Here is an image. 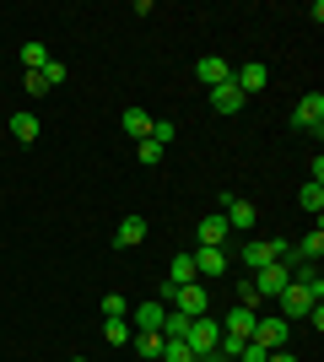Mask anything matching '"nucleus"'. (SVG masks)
<instances>
[{
  "label": "nucleus",
  "mask_w": 324,
  "mask_h": 362,
  "mask_svg": "<svg viewBox=\"0 0 324 362\" xmlns=\"http://www.w3.org/2000/svg\"><path fill=\"white\" fill-rule=\"evenodd\" d=\"M157 303H173V314H184V319H205V308H211V298H205L200 281H189V287H162V298Z\"/></svg>",
  "instance_id": "f257e3e1"
},
{
  "label": "nucleus",
  "mask_w": 324,
  "mask_h": 362,
  "mask_svg": "<svg viewBox=\"0 0 324 362\" xmlns=\"http://www.w3.org/2000/svg\"><path fill=\"white\" fill-rule=\"evenodd\" d=\"M248 103V98H244V92H238V87H232V81H222V87H211V108H216V114H238V108H244Z\"/></svg>",
  "instance_id": "ddd939ff"
},
{
  "label": "nucleus",
  "mask_w": 324,
  "mask_h": 362,
  "mask_svg": "<svg viewBox=\"0 0 324 362\" xmlns=\"http://www.w3.org/2000/svg\"><path fill=\"white\" fill-rule=\"evenodd\" d=\"M28 92H32V98H49V87H44V76H38V71H28Z\"/></svg>",
  "instance_id": "c85d7f7f"
},
{
  "label": "nucleus",
  "mask_w": 324,
  "mask_h": 362,
  "mask_svg": "<svg viewBox=\"0 0 324 362\" xmlns=\"http://www.w3.org/2000/svg\"><path fill=\"white\" fill-rule=\"evenodd\" d=\"M254 346H265V351H276V346H287V319H254V335H248Z\"/></svg>",
  "instance_id": "1a4fd4ad"
},
{
  "label": "nucleus",
  "mask_w": 324,
  "mask_h": 362,
  "mask_svg": "<svg viewBox=\"0 0 324 362\" xmlns=\"http://www.w3.org/2000/svg\"><path fill=\"white\" fill-rule=\"evenodd\" d=\"M265 362H297V357H292V351H287V346H276V351H270V357H265Z\"/></svg>",
  "instance_id": "c756f323"
},
{
  "label": "nucleus",
  "mask_w": 324,
  "mask_h": 362,
  "mask_svg": "<svg viewBox=\"0 0 324 362\" xmlns=\"http://www.w3.org/2000/svg\"><path fill=\"white\" fill-rule=\"evenodd\" d=\"M222 222H227L232 233H248V227L260 222V211H254L248 200H227V195H222Z\"/></svg>",
  "instance_id": "0eeeda50"
},
{
  "label": "nucleus",
  "mask_w": 324,
  "mask_h": 362,
  "mask_svg": "<svg viewBox=\"0 0 324 362\" xmlns=\"http://www.w3.org/2000/svg\"><path fill=\"white\" fill-rule=\"evenodd\" d=\"M200 362H227V357H222V351H205V357Z\"/></svg>",
  "instance_id": "7c9ffc66"
},
{
  "label": "nucleus",
  "mask_w": 324,
  "mask_h": 362,
  "mask_svg": "<svg viewBox=\"0 0 324 362\" xmlns=\"http://www.w3.org/2000/svg\"><path fill=\"white\" fill-rule=\"evenodd\" d=\"M136 151H140V163H146V168H157V163H162V146H157L152 136H146V141H136Z\"/></svg>",
  "instance_id": "393cba45"
},
{
  "label": "nucleus",
  "mask_w": 324,
  "mask_h": 362,
  "mask_svg": "<svg viewBox=\"0 0 324 362\" xmlns=\"http://www.w3.org/2000/svg\"><path fill=\"white\" fill-rule=\"evenodd\" d=\"M292 255H297V259H313V265H319V255H324V233H319V227H313V233H308V238H303V243H297Z\"/></svg>",
  "instance_id": "412c9836"
},
{
  "label": "nucleus",
  "mask_w": 324,
  "mask_h": 362,
  "mask_svg": "<svg viewBox=\"0 0 324 362\" xmlns=\"http://www.w3.org/2000/svg\"><path fill=\"white\" fill-rule=\"evenodd\" d=\"M162 362H195V351L184 341H162Z\"/></svg>",
  "instance_id": "b1692460"
},
{
  "label": "nucleus",
  "mask_w": 324,
  "mask_h": 362,
  "mask_svg": "<svg viewBox=\"0 0 324 362\" xmlns=\"http://www.w3.org/2000/svg\"><path fill=\"white\" fill-rule=\"evenodd\" d=\"M38 76H44V87L54 92V87H60V81H65V76H71V71H65L60 60H49V65H44V71H38Z\"/></svg>",
  "instance_id": "bb28decb"
},
{
  "label": "nucleus",
  "mask_w": 324,
  "mask_h": 362,
  "mask_svg": "<svg viewBox=\"0 0 324 362\" xmlns=\"http://www.w3.org/2000/svg\"><path fill=\"white\" fill-rule=\"evenodd\" d=\"M216 341H222V325H216V319H189V335H184V346L195 351V362H200L205 351H216Z\"/></svg>",
  "instance_id": "7ed1b4c3"
},
{
  "label": "nucleus",
  "mask_w": 324,
  "mask_h": 362,
  "mask_svg": "<svg viewBox=\"0 0 324 362\" xmlns=\"http://www.w3.org/2000/svg\"><path fill=\"white\" fill-rule=\"evenodd\" d=\"M276 259H281V265L297 259L292 243H281V238H248L244 243V265H248V271H265V265H276Z\"/></svg>",
  "instance_id": "f03ea898"
},
{
  "label": "nucleus",
  "mask_w": 324,
  "mask_h": 362,
  "mask_svg": "<svg viewBox=\"0 0 324 362\" xmlns=\"http://www.w3.org/2000/svg\"><path fill=\"white\" fill-rule=\"evenodd\" d=\"M114 243H119V249H136V243H146V216H124V222L114 227Z\"/></svg>",
  "instance_id": "9b49d317"
},
{
  "label": "nucleus",
  "mask_w": 324,
  "mask_h": 362,
  "mask_svg": "<svg viewBox=\"0 0 324 362\" xmlns=\"http://www.w3.org/2000/svg\"><path fill=\"white\" fill-rule=\"evenodd\" d=\"M124 136L146 141V136H152V114H146V108H124Z\"/></svg>",
  "instance_id": "f3484780"
},
{
  "label": "nucleus",
  "mask_w": 324,
  "mask_h": 362,
  "mask_svg": "<svg viewBox=\"0 0 324 362\" xmlns=\"http://www.w3.org/2000/svg\"><path fill=\"white\" fill-rule=\"evenodd\" d=\"M292 124H297V130H313V136H319V130H324V92H308V98L292 108Z\"/></svg>",
  "instance_id": "423d86ee"
},
{
  "label": "nucleus",
  "mask_w": 324,
  "mask_h": 362,
  "mask_svg": "<svg viewBox=\"0 0 324 362\" xmlns=\"http://www.w3.org/2000/svg\"><path fill=\"white\" fill-rule=\"evenodd\" d=\"M195 276H200V271H195V255H173V265H168V281H173V287H189Z\"/></svg>",
  "instance_id": "dca6fc26"
},
{
  "label": "nucleus",
  "mask_w": 324,
  "mask_h": 362,
  "mask_svg": "<svg viewBox=\"0 0 324 362\" xmlns=\"http://www.w3.org/2000/svg\"><path fill=\"white\" fill-rule=\"evenodd\" d=\"M103 341H108V346H130V341H136L130 319H103Z\"/></svg>",
  "instance_id": "a211bd4d"
},
{
  "label": "nucleus",
  "mask_w": 324,
  "mask_h": 362,
  "mask_svg": "<svg viewBox=\"0 0 324 362\" xmlns=\"http://www.w3.org/2000/svg\"><path fill=\"white\" fill-rule=\"evenodd\" d=\"M71 362H87V357H71Z\"/></svg>",
  "instance_id": "2f4dec72"
},
{
  "label": "nucleus",
  "mask_w": 324,
  "mask_h": 362,
  "mask_svg": "<svg viewBox=\"0 0 324 362\" xmlns=\"http://www.w3.org/2000/svg\"><path fill=\"white\" fill-rule=\"evenodd\" d=\"M124 314H130V303H124L119 292H108L103 298V319H124Z\"/></svg>",
  "instance_id": "a878e982"
},
{
  "label": "nucleus",
  "mask_w": 324,
  "mask_h": 362,
  "mask_svg": "<svg viewBox=\"0 0 324 362\" xmlns=\"http://www.w3.org/2000/svg\"><path fill=\"white\" fill-rule=\"evenodd\" d=\"M11 136L22 141V146H32V141H38V114H11Z\"/></svg>",
  "instance_id": "6ab92c4d"
},
{
  "label": "nucleus",
  "mask_w": 324,
  "mask_h": 362,
  "mask_svg": "<svg viewBox=\"0 0 324 362\" xmlns=\"http://www.w3.org/2000/svg\"><path fill=\"white\" fill-rule=\"evenodd\" d=\"M195 76H200L205 87H222V81H232V65L216 60V54H205V60H195Z\"/></svg>",
  "instance_id": "9d476101"
},
{
  "label": "nucleus",
  "mask_w": 324,
  "mask_h": 362,
  "mask_svg": "<svg viewBox=\"0 0 324 362\" xmlns=\"http://www.w3.org/2000/svg\"><path fill=\"white\" fill-rule=\"evenodd\" d=\"M200 276H227V249H189Z\"/></svg>",
  "instance_id": "f8f14e48"
},
{
  "label": "nucleus",
  "mask_w": 324,
  "mask_h": 362,
  "mask_svg": "<svg viewBox=\"0 0 324 362\" xmlns=\"http://www.w3.org/2000/svg\"><path fill=\"white\" fill-rule=\"evenodd\" d=\"M254 319H260V314L238 303V308H232V314H227V330H222V335H232V341H248V335H254Z\"/></svg>",
  "instance_id": "2eb2a0df"
},
{
  "label": "nucleus",
  "mask_w": 324,
  "mask_h": 362,
  "mask_svg": "<svg viewBox=\"0 0 324 362\" xmlns=\"http://www.w3.org/2000/svg\"><path fill=\"white\" fill-rule=\"evenodd\" d=\"M130 330L136 335H146V330H162V319H168V303H157V298H146V303H136V308H130Z\"/></svg>",
  "instance_id": "20e7f679"
},
{
  "label": "nucleus",
  "mask_w": 324,
  "mask_h": 362,
  "mask_svg": "<svg viewBox=\"0 0 324 362\" xmlns=\"http://www.w3.org/2000/svg\"><path fill=\"white\" fill-rule=\"evenodd\" d=\"M265 81H270V71H265L260 60H248V65H238V71H232V87L244 92V98H254V92H265Z\"/></svg>",
  "instance_id": "6e6552de"
},
{
  "label": "nucleus",
  "mask_w": 324,
  "mask_h": 362,
  "mask_svg": "<svg viewBox=\"0 0 324 362\" xmlns=\"http://www.w3.org/2000/svg\"><path fill=\"white\" fill-rule=\"evenodd\" d=\"M136 351H140V357H146V362H162V335H157V330L136 335Z\"/></svg>",
  "instance_id": "4be33fe9"
},
{
  "label": "nucleus",
  "mask_w": 324,
  "mask_h": 362,
  "mask_svg": "<svg viewBox=\"0 0 324 362\" xmlns=\"http://www.w3.org/2000/svg\"><path fill=\"white\" fill-rule=\"evenodd\" d=\"M265 357H270V351L254 346V341H244V351H238V362H265Z\"/></svg>",
  "instance_id": "cd10ccee"
},
{
  "label": "nucleus",
  "mask_w": 324,
  "mask_h": 362,
  "mask_svg": "<svg viewBox=\"0 0 324 362\" xmlns=\"http://www.w3.org/2000/svg\"><path fill=\"white\" fill-rule=\"evenodd\" d=\"M22 65H28V71H44V65H49V49L38 44V38H32V44H22Z\"/></svg>",
  "instance_id": "5701e85b"
},
{
  "label": "nucleus",
  "mask_w": 324,
  "mask_h": 362,
  "mask_svg": "<svg viewBox=\"0 0 324 362\" xmlns=\"http://www.w3.org/2000/svg\"><path fill=\"white\" fill-rule=\"evenodd\" d=\"M195 238H200V249H222V243H227V222H222V211L205 216V222L195 227Z\"/></svg>",
  "instance_id": "4468645a"
},
{
  "label": "nucleus",
  "mask_w": 324,
  "mask_h": 362,
  "mask_svg": "<svg viewBox=\"0 0 324 362\" xmlns=\"http://www.w3.org/2000/svg\"><path fill=\"white\" fill-rule=\"evenodd\" d=\"M297 206H303L308 216H319L324 211V184H303V189H297Z\"/></svg>",
  "instance_id": "aec40b11"
},
{
  "label": "nucleus",
  "mask_w": 324,
  "mask_h": 362,
  "mask_svg": "<svg viewBox=\"0 0 324 362\" xmlns=\"http://www.w3.org/2000/svg\"><path fill=\"white\" fill-rule=\"evenodd\" d=\"M287 281H292V271H287L281 259H276V265H265V271H254V276H248V287L260 292V298H281V292H287Z\"/></svg>",
  "instance_id": "39448f33"
}]
</instances>
